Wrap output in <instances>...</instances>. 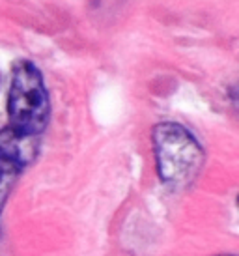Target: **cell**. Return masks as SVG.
<instances>
[{
  "instance_id": "6da1fadb",
  "label": "cell",
  "mask_w": 239,
  "mask_h": 256,
  "mask_svg": "<svg viewBox=\"0 0 239 256\" xmlns=\"http://www.w3.org/2000/svg\"><path fill=\"white\" fill-rule=\"evenodd\" d=\"M49 96L40 70L28 60L17 62L8 96L10 129L17 135L36 138L49 122Z\"/></svg>"
},
{
  "instance_id": "7a4b0ae2",
  "label": "cell",
  "mask_w": 239,
  "mask_h": 256,
  "mask_svg": "<svg viewBox=\"0 0 239 256\" xmlns=\"http://www.w3.org/2000/svg\"><path fill=\"white\" fill-rule=\"evenodd\" d=\"M154 148L161 180L176 187L189 185L204 163V152L198 140L174 122L159 124L154 129Z\"/></svg>"
},
{
  "instance_id": "3957f363",
  "label": "cell",
  "mask_w": 239,
  "mask_h": 256,
  "mask_svg": "<svg viewBox=\"0 0 239 256\" xmlns=\"http://www.w3.org/2000/svg\"><path fill=\"white\" fill-rule=\"evenodd\" d=\"M36 154V138L17 135L14 129L0 131V212L4 210L15 180L32 161Z\"/></svg>"
},
{
  "instance_id": "277c9868",
  "label": "cell",
  "mask_w": 239,
  "mask_h": 256,
  "mask_svg": "<svg viewBox=\"0 0 239 256\" xmlns=\"http://www.w3.org/2000/svg\"><path fill=\"white\" fill-rule=\"evenodd\" d=\"M218 256H234V254H218Z\"/></svg>"
}]
</instances>
